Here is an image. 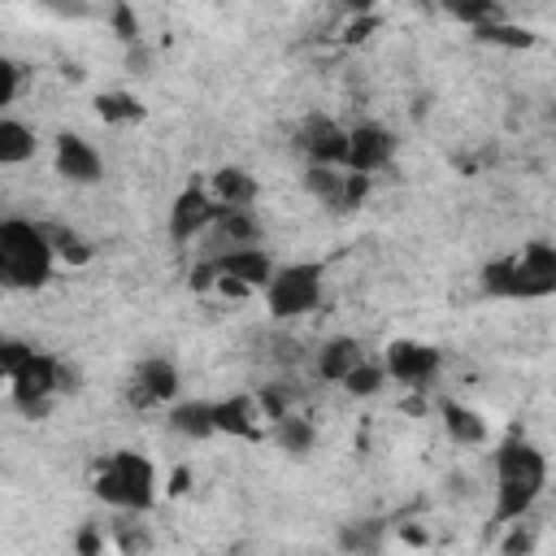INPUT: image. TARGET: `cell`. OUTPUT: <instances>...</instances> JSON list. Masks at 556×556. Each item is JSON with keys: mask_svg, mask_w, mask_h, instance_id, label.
<instances>
[{"mask_svg": "<svg viewBox=\"0 0 556 556\" xmlns=\"http://www.w3.org/2000/svg\"><path fill=\"white\" fill-rule=\"evenodd\" d=\"M491 478H495V500H491L486 526L491 530H508L513 521H526L539 508V500L547 495L552 460L534 439L508 434L491 452Z\"/></svg>", "mask_w": 556, "mask_h": 556, "instance_id": "6da1fadb", "label": "cell"}, {"mask_svg": "<svg viewBox=\"0 0 556 556\" xmlns=\"http://www.w3.org/2000/svg\"><path fill=\"white\" fill-rule=\"evenodd\" d=\"M478 287L491 300H526V304L556 295V243L526 239L521 248L491 256L478 269Z\"/></svg>", "mask_w": 556, "mask_h": 556, "instance_id": "7a4b0ae2", "label": "cell"}, {"mask_svg": "<svg viewBox=\"0 0 556 556\" xmlns=\"http://www.w3.org/2000/svg\"><path fill=\"white\" fill-rule=\"evenodd\" d=\"M52 269H56V252L43 217L9 213L0 222V282L9 291H39L52 282Z\"/></svg>", "mask_w": 556, "mask_h": 556, "instance_id": "3957f363", "label": "cell"}, {"mask_svg": "<svg viewBox=\"0 0 556 556\" xmlns=\"http://www.w3.org/2000/svg\"><path fill=\"white\" fill-rule=\"evenodd\" d=\"M0 374L9 382L13 408H22L26 417H43L61 400V356L56 352H39L22 339H4Z\"/></svg>", "mask_w": 556, "mask_h": 556, "instance_id": "277c9868", "label": "cell"}, {"mask_svg": "<svg viewBox=\"0 0 556 556\" xmlns=\"http://www.w3.org/2000/svg\"><path fill=\"white\" fill-rule=\"evenodd\" d=\"M156 465L135 452V447H117L109 456H100L96 473H91V491L96 500H104L113 513H135L148 517L156 508Z\"/></svg>", "mask_w": 556, "mask_h": 556, "instance_id": "5b68a950", "label": "cell"}, {"mask_svg": "<svg viewBox=\"0 0 556 556\" xmlns=\"http://www.w3.org/2000/svg\"><path fill=\"white\" fill-rule=\"evenodd\" d=\"M274 321H300L326 300V265L321 261H282L274 282L261 291Z\"/></svg>", "mask_w": 556, "mask_h": 556, "instance_id": "8992f818", "label": "cell"}, {"mask_svg": "<svg viewBox=\"0 0 556 556\" xmlns=\"http://www.w3.org/2000/svg\"><path fill=\"white\" fill-rule=\"evenodd\" d=\"M217 217H222V208H217L208 182L191 178V182H182V187L174 191L169 213H165V230H169L174 243H200V239L217 226Z\"/></svg>", "mask_w": 556, "mask_h": 556, "instance_id": "52a82bcc", "label": "cell"}, {"mask_svg": "<svg viewBox=\"0 0 556 556\" xmlns=\"http://www.w3.org/2000/svg\"><path fill=\"white\" fill-rule=\"evenodd\" d=\"M378 361H382L387 378L408 387V391H421L443 374V352L426 339H391Z\"/></svg>", "mask_w": 556, "mask_h": 556, "instance_id": "ba28073f", "label": "cell"}, {"mask_svg": "<svg viewBox=\"0 0 556 556\" xmlns=\"http://www.w3.org/2000/svg\"><path fill=\"white\" fill-rule=\"evenodd\" d=\"M52 174L70 187H100L109 165H104V152L78 135V130H56L52 135Z\"/></svg>", "mask_w": 556, "mask_h": 556, "instance_id": "9c48e42d", "label": "cell"}, {"mask_svg": "<svg viewBox=\"0 0 556 556\" xmlns=\"http://www.w3.org/2000/svg\"><path fill=\"white\" fill-rule=\"evenodd\" d=\"M130 408H169L182 400V369L174 356H143L130 374V391H126Z\"/></svg>", "mask_w": 556, "mask_h": 556, "instance_id": "30bf717a", "label": "cell"}, {"mask_svg": "<svg viewBox=\"0 0 556 556\" xmlns=\"http://www.w3.org/2000/svg\"><path fill=\"white\" fill-rule=\"evenodd\" d=\"M295 152L304 156V165H334L348 169V126L330 113H308L295 126Z\"/></svg>", "mask_w": 556, "mask_h": 556, "instance_id": "8fae6325", "label": "cell"}, {"mask_svg": "<svg viewBox=\"0 0 556 556\" xmlns=\"http://www.w3.org/2000/svg\"><path fill=\"white\" fill-rule=\"evenodd\" d=\"M395 152H400V139H395L391 126H382V122H374V117L348 126V169H352V174L374 178V174L391 169Z\"/></svg>", "mask_w": 556, "mask_h": 556, "instance_id": "7c38bea8", "label": "cell"}, {"mask_svg": "<svg viewBox=\"0 0 556 556\" xmlns=\"http://www.w3.org/2000/svg\"><path fill=\"white\" fill-rule=\"evenodd\" d=\"M204 256V252H200ZM208 261H213V269H217V278H226V282H239L243 291H265L269 282H274V274H278V256L261 243V248H230V252H208Z\"/></svg>", "mask_w": 556, "mask_h": 556, "instance_id": "4fadbf2b", "label": "cell"}, {"mask_svg": "<svg viewBox=\"0 0 556 556\" xmlns=\"http://www.w3.org/2000/svg\"><path fill=\"white\" fill-rule=\"evenodd\" d=\"M213 421H217V439H243V443H261L269 434V421L261 413L256 391H230L213 400Z\"/></svg>", "mask_w": 556, "mask_h": 556, "instance_id": "5bb4252c", "label": "cell"}, {"mask_svg": "<svg viewBox=\"0 0 556 556\" xmlns=\"http://www.w3.org/2000/svg\"><path fill=\"white\" fill-rule=\"evenodd\" d=\"M204 182H208V191H213L222 213H239V208H256L261 204V178L248 165H217Z\"/></svg>", "mask_w": 556, "mask_h": 556, "instance_id": "9a60e30c", "label": "cell"}, {"mask_svg": "<svg viewBox=\"0 0 556 556\" xmlns=\"http://www.w3.org/2000/svg\"><path fill=\"white\" fill-rule=\"evenodd\" d=\"M261 243H265V222L256 217V208H239V213H222L217 226L204 235V256L230 248H261Z\"/></svg>", "mask_w": 556, "mask_h": 556, "instance_id": "2e32d148", "label": "cell"}, {"mask_svg": "<svg viewBox=\"0 0 556 556\" xmlns=\"http://www.w3.org/2000/svg\"><path fill=\"white\" fill-rule=\"evenodd\" d=\"M369 361V352L361 348V339H352V334H334V339H326L317 352H313V374L321 378V382H343L356 365H365Z\"/></svg>", "mask_w": 556, "mask_h": 556, "instance_id": "e0dca14e", "label": "cell"}, {"mask_svg": "<svg viewBox=\"0 0 556 556\" xmlns=\"http://www.w3.org/2000/svg\"><path fill=\"white\" fill-rule=\"evenodd\" d=\"M439 421H443V434H447L456 447H482L486 434H491L486 413L473 408V404H465V400H443Z\"/></svg>", "mask_w": 556, "mask_h": 556, "instance_id": "ac0fdd59", "label": "cell"}, {"mask_svg": "<svg viewBox=\"0 0 556 556\" xmlns=\"http://www.w3.org/2000/svg\"><path fill=\"white\" fill-rule=\"evenodd\" d=\"M165 426L169 434L187 439V443H208L217 439V421H213V400H178L165 408Z\"/></svg>", "mask_w": 556, "mask_h": 556, "instance_id": "d6986e66", "label": "cell"}, {"mask_svg": "<svg viewBox=\"0 0 556 556\" xmlns=\"http://www.w3.org/2000/svg\"><path fill=\"white\" fill-rule=\"evenodd\" d=\"M35 152H39V130L17 113H0V165L22 169L35 161Z\"/></svg>", "mask_w": 556, "mask_h": 556, "instance_id": "ffe728a7", "label": "cell"}, {"mask_svg": "<svg viewBox=\"0 0 556 556\" xmlns=\"http://www.w3.org/2000/svg\"><path fill=\"white\" fill-rule=\"evenodd\" d=\"M48 226V239H52V252H56V265H70V269H83L96 261V243L70 226V222H43Z\"/></svg>", "mask_w": 556, "mask_h": 556, "instance_id": "44dd1931", "label": "cell"}, {"mask_svg": "<svg viewBox=\"0 0 556 556\" xmlns=\"http://www.w3.org/2000/svg\"><path fill=\"white\" fill-rule=\"evenodd\" d=\"M269 439L278 443V452H287V456H308L313 447H317V426H313V417L308 413H287V417H278L274 426H269Z\"/></svg>", "mask_w": 556, "mask_h": 556, "instance_id": "7402d4cb", "label": "cell"}, {"mask_svg": "<svg viewBox=\"0 0 556 556\" xmlns=\"http://www.w3.org/2000/svg\"><path fill=\"white\" fill-rule=\"evenodd\" d=\"M382 539H387V521L382 517H356V521H348L339 530V547L348 556H374L382 547Z\"/></svg>", "mask_w": 556, "mask_h": 556, "instance_id": "603a6c76", "label": "cell"}, {"mask_svg": "<svg viewBox=\"0 0 556 556\" xmlns=\"http://www.w3.org/2000/svg\"><path fill=\"white\" fill-rule=\"evenodd\" d=\"M96 117H100L104 126H130V122L143 117V104H139L135 91L113 87V91H100V96H96Z\"/></svg>", "mask_w": 556, "mask_h": 556, "instance_id": "cb8c5ba5", "label": "cell"}, {"mask_svg": "<svg viewBox=\"0 0 556 556\" xmlns=\"http://www.w3.org/2000/svg\"><path fill=\"white\" fill-rule=\"evenodd\" d=\"M26 87H30V65L4 52L0 56V113H13L17 100L26 96Z\"/></svg>", "mask_w": 556, "mask_h": 556, "instance_id": "d4e9b609", "label": "cell"}, {"mask_svg": "<svg viewBox=\"0 0 556 556\" xmlns=\"http://www.w3.org/2000/svg\"><path fill=\"white\" fill-rule=\"evenodd\" d=\"M391 378H387V369H382V361L378 356H369L365 365H356L339 387L352 395V400H374V395H382V387H387Z\"/></svg>", "mask_w": 556, "mask_h": 556, "instance_id": "484cf974", "label": "cell"}, {"mask_svg": "<svg viewBox=\"0 0 556 556\" xmlns=\"http://www.w3.org/2000/svg\"><path fill=\"white\" fill-rule=\"evenodd\" d=\"M473 39L478 43H491V48H530L534 43V35L526 30V26H513L508 17L504 22H491V26H482V30H473Z\"/></svg>", "mask_w": 556, "mask_h": 556, "instance_id": "4316f807", "label": "cell"}, {"mask_svg": "<svg viewBox=\"0 0 556 556\" xmlns=\"http://www.w3.org/2000/svg\"><path fill=\"white\" fill-rule=\"evenodd\" d=\"M534 547H539V526L530 517L500 530V556H534Z\"/></svg>", "mask_w": 556, "mask_h": 556, "instance_id": "83f0119b", "label": "cell"}, {"mask_svg": "<svg viewBox=\"0 0 556 556\" xmlns=\"http://www.w3.org/2000/svg\"><path fill=\"white\" fill-rule=\"evenodd\" d=\"M109 547H113V539H109L104 526H96V521L78 526V534H74V552H78V556H104Z\"/></svg>", "mask_w": 556, "mask_h": 556, "instance_id": "f1b7e54d", "label": "cell"}]
</instances>
